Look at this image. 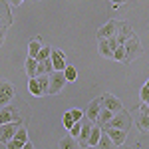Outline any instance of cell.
<instances>
[{
	"label": "cell",
	"mask_w": 149,
	"mask_h": 149,
	"mask_svg": "<svg viewBox=\"0 0 149 149\" xmlns=\"http://www.w3.org/2000/svg\"><path fill=\"white\" fill-rule=\"evenodd\" d=\"M105 125H111V127H115V129L129 131V127H131V115H129V111L121 109V111H117V113L109 119V123H105Z\"/></svg>",
	"instance_id": "1"
},
{
	"label": "cell",
	"mask_w": 149,
	"mask_h": 149,
	"mask_svg": "<svg viewBox=\"0 0 149 149\" xmlns=\"http://www.w3.org/2000/svg\"><path fill=\"white\" fill-rule=\"evenodd\" d=\"M123 46H125V56L121 60V64H129V62H133V60L141 54V46H139V40L135 36H131Z\"/></svg>",
	"instance_id": "2"
},
{
	"label": "cell",
	"mask_w": 149,
	"mask_h": 149,
	"mask_svg": "<svg viewBox=\"0 0 149 149\" xmlns=\"http://www.w3.org/2000/svg\"><path fill=\"white\" fill-rule=\"evenodd\" d=\"M66 86V78H64V72H52L50 74V84H48V93L54 95L60 93Z\"/></svg>",
	"instance_id": "3"
},
{
	"label": "cell",
	"mask_w": 149,
	"mask_h": 149,
	"mask_svg": "<svg viewBox=\"0 0 149 149\" xmlns=\"http://www.w3.org/2000/svg\"><path fill=\"white\" fill-rule=\"evenodd\" d=\"M20 125H24L22 119H20V121H12V123H2V125H0V143H8V141L16 135V131H18Z\"/></svg>",
	"instance_id": "4"
},
{
	"label": "cell",
	"mask_w": 149,
	"mask_h": 149,
	"mask_svg": "<svg viewBox=\"0 0 149 149\" xmlns=\"http://www.w3.org/2000/svg\"><path fill=\"white\" fill-rule=\"evenodd\" d=\"M102 131L109 135V139L113 141V145H117V147H121V145L125 143L127 133H129V131H123V129H115V127H111V125H103Z\"/></svg>",
	"instance_id": "5"
},
{
	"label": "cell",
	"mask_w": 149,
	"mask_h": 149,
	"mask_svg": "<svg viewBox=\"0 0 149 149\" xmlns=\"http://www.w3.org/2000/svg\"><path fill=\"white\" fill-rule=\"evenodd\" d=\"M12 121H20V111L14 105H2L0 109V125L2 123H12Z\"/></svg>",
	"instance_id": "6"
},
{
	"label": "cell",
	"mask_w": 149,
	"mask_h": 149,
	"mask_svg": "<svg viewBox=\"0 0 149 149\" xmlns=\"http://www.w3.org/2000/svg\"><path fill=\"white\" fill-rule=\"evenodd\" d=\"M97 46H100V54L103 58H113V50L117 48V40H115V36L103 38V40H97Z\"/></svg>",
	"instance_id": "7"
},
{
	"label": "cell",
	"mask_w": 149,
	"mask_h": 149,
	"mask_svg": "<svg viewBox=\"0 0 149 149\" xmlns=\"http://www.w3.org/2000/svg\"><path fill=\"white\" fill-rule=\"evenodd\" d=\"M100 100H102V107L109 109V111H115V113H117V111H121V109H123V103L119 102L115 95H111V93H103Z\"/></svg>",
	"instance_id": "8"
},
{
	"label": "cell",
	"mask_w": 149,
	"mask_h": 149,
	"mask_svg": "<svg viewBox=\"0 0 149 149\" xmlns=\"http://www.w3.org/2000/svg\"><path fill=\"white\" fill-rule=\"evenodd\" d=\"M14 95H16L14 86L8 84V81H0V105H8Z\"/></svg>",
	"instance_id": "9"
},
{
	"label": "cell",
	"mask_w": 149,
	"mask_h": 149,
	"mask_svg": "<svg viewBox=\"0 0 149 149\" xmlns=\"http://www.w3.org/2000/svg\"><path fill=\"white\" fill-rule=\"evenodd\" d=\"M133 36V30H131V26L127 22H119V28H117V32H115V40H117V46H123L127 40Z\"/></svg>",
	"instance_id": "10"
},
{
	"label": "cell",
	"mask_w": 149,
	"mask_h": 149,
	"mask_svg": "<svg viewBox=\"0 0 149 149\" xmlns=\"http://www.w3.org/2000/svg\"><path fill=\"white\" fill-rule=\"evenodd\" d=\"M117 28H119V22H117V20H109L107 24H103L102 28L95 32V36H97V40H103V38H111V36H115Z\"/></svg>",
	"instance_id": "11"
},
{
	"label": "cell",
	"mask_w": 149,
	"mask_h": 149,
	"mask_svg": "<svg viewBox=\"0 0 149 149\" xmlns=\"http://www.w3.org/2000/svg\"><path fill=\"white\" fill-rule=\"evenodd\" d=\"M50 60H52L54 72H64V68L68 66V64H66V56H64V52H62V50H56V48H52V52H50Z\"/></svg>",
	"instance_id": "12"
},
{
	"label": "cell",
	"mask_w": 149,
	"mask_h": 149,
	"mask_svg": "<svg viewBox=\"0 0 149 149\" xmlns=\"http://www.w3.org/2000/svg\"><path fill=\"white\" fill-rule=\"evenodd\" d=\"M137 127L141 129V133H145V131H149V105H147V103H141V105H139Z\"/></svg>",
	"instance_id": "13"
},
{
	"label": "cell",
	"mask_w": 149,
	"mask_h": 149,
	"mask_svg": "<svg viewBox=\"0 0 149 149\" xmlns=\"http://www.w3.org/2000/svg\"><path fill=\"white\" fill-rule=\"evenodd\" d=\"M12 24V12L6 4V0H0V28H8Z\"/></svg>",
	"instance_id": "14"
},
{
	"label": "cell",
	"mask_w": 149,
	"mask_h": 149,
	"mask_svg": "<svg viewBox=\"0 0 149 149\" xmlns=\"http://www.w3.org/2000/svg\"><path fill=\"white\" fill-rule=\"evenodd\" d=\"M100 109H102V100H93V102H90V105L86 107V117L90 119V121H97V115H100Z\"/></svg>",
	"instance_id": "15"
},
{
	"label": "cell",
	"mask_w": 149,
	"mask_h": 149,
	"mask_svg": "<svg viewBox=\"0 0 149 149\" xmlns=\"http://www.w3.org/2000/svg\"><path fill=\"white\" fill-rule=\"evenodd\" d=\"M24 72H26L28 78H36V76H38V62H36V58L28 56L26 64H24Z\"/></svg>",
	"instance_id": "16"
},
{
	"label": "cell",
	"mask_w": 149,
	"mask_h": 149,
	"mask_svg": "<svg viewBox=\"0 0 149 149\" xmlns=\"http://www.w3.org/2000/svg\"><path fill=\"white\" fill-rule=\"evenodd\" d=\"M36 62H38V60H36ZM52 72H54V66H52V60H50V58L38 62V76H46V74L50 76Z\"/></svg>",
	"instance_id": "17"
},
{
	"label": "cell",
	"mask_w": 149,
	"mask_h": 149,
	"mask_svg": "<svg viewBox=\"0 0 149 149\" xmlns=\"http://www.w3.org/2000/svg\"><path fill=\"white\" fill-rule=\"evenodd\" d=\"M58 147L60 149H80V143H78V139H74L72 135H66V137L60 139Z\"/></svg>",
	"instance_id": "18"
},
{
	"label": "cell",
	"mask_w": 149,
	"mask_h": 149,
	"mask_svg": "<svg viewBox=\"0 0 149 149\" xmlns=\"http://www.w3.org/2000/svg\"><path fill=\"white\" fill-rule=\"evenodd\" d=\"M100 137H102V127L93 123L92 131H90V137H88V147H95L97 141H100Z\"/></svg>",
	"instance_id": "19"
},
{
	"label": "cell",
	"mask_w": 149,
	"mask_h": 149,
	"mask_svg": "<svg viewBox=\"0 0 149 149\" xmlns=\"http://www.w3.org/2000/svg\"><path fill=\"white\" fill-rule=\"evenodd\" d=\"M40 50H42V38H32V40L28 42V56L36 58Z\"/></svg>",
	"instance_id": "20"
},
{
	"label": "cell",
	"mask_w": 149,
	"mask_h": 149,
	"mask_svg": "<svg viewBox=\"0 0 149 149\" xmlns=\"http://www.w3.org/2000/svg\"><path fill=\"white\" fill-rule=\"evenodd\" d=\"M111 113H113V111H109V109H105V107H102V109H100V115H97V121H95V123H97L100 127H103L105 123H109V119L113 117Z\"/></svg>",
	"instance_id": "21"
},
{
	"label": "cell",
	"mask_w": 149,
	"mask_h": 149,
	"mask_svg": "<svg viewBox=\"0 0 149 149\" xmlns=\"http://www.w3.org/2000/svg\"><path fill=\"white\" fill-rule=\"evenodd\" d=\"M28 90H30V93H32V95H36V97H42V95H44V93H42V90H40L38 78H28Z\"/></svg>",
	"instance_id": "22"
},
{
	"label": "cell",
	"mask_w": 149,
	"mask_h": 149,
	"mask_svg": "<svg viewBox=\"0 0 149 149\" xmlns=\"http://www.w3.org/2000/svg\"><path fill=\"white\" fill-rule=\"evenodd\" d=\"M97 149H113V141L109 139V135H107V133H103V131H102L100 141H97Z\"/></svg>",
	"instance_id": "23"
},
{
	"label": "cell",
	"mask_w": 149,
	"mask_h": 149,
	"mask_svg": "<svg viewBox=\"0 0 149 149\" xmlns=\"http://www.w3.org/2000/svg\"><path fill=\"white\" fill-rule=\"evenodd\" d=\"M64 78H66V81H76L78 80V70L74 66H66L64 68Z\"/></svg>",
	"instance_id": "24"
},
{
	"label": "cell",
	"mask_w": 149,
	"mask_h": 149,
	"mask_svg": "<svg viewBox=\"0 0 149 149\" xmlns=\"http://www.w3.org/2000/svg\"><path fill=\"white\" fill-rule=\"evenodd\" d=\"M36 78H38V84H40V90H42V93H44V95H46L48 93V84H50V76H36Z\"/></svg>",
	"instance_id": "25"
},
{
	"label": "cell",
	"mask_w": 149,
	"mask_h": 149,
	"mask_svg": "<svg viewBox=\"0 0 149 149\" xmlns=\"http://www.w3.org/2000/svg\"><path fill=\"white\" fill-rule=\"evenodd\" d=\"M14 139H18V141H22V143H26V141H28V131H26V127H24V125L18 127V131H16Z\"/></svg>",
	"instance_id": "26"
},
{
	"label": "cell",
	"mask_w": 149,
	"mask_h": 149,
	"mask_svg": "<svg viewBox=\"0 0 149 149\" xmlns=\"http://www.w3.org/2000/svg\"><path fill=\"white\" fill-rule=\"evenodd\" d=\"M62 123H64V127H66V129H72V127H74V123H76V121H74V117H72V113H70V111H66V113H64Z\"/></svg>",
	"instance_id": "27"
},
{
	"label": "cell",
	"mask_w": 149,
	"mask_h": 149,
	"mask_svg": "<svg viewBox=\"0 0 149 149\" xmlns=\"http://www.w3.org/2000/svg\"><path fill=\"white\" fill-rule=\"evenodd\" d=\"M50 52H52V48H50V46H42V50L38 52L36 60L40 62V60H46V58H50Z\"/></svg>",
	"instance_id": "28"
},
{
	"label": "cell",
	"mask_w": 149,
	"mask_h": 149,
	"mask_svg": "<svg viewBox=\"0 0 149 149\" xmlns=\"http://www.w3.org/2000/svg\"><path fill=\"white\" fill-rule=\"evenodd\" d=\"M123 56H125V46H117L113 50V60L121 62V60H123Z\"/></svg>",
	"instance_id": "29"
},
{
	"label": "cell",
	"mask_w": 149,
	"mask_h": 149,
	"mask_svg": "<svg viewBox=\"0 0 149 149\" xmlns=\"http://www.w3.org/2000/svg\"><path fill=\"white\" fill-rule=\"evenodd\" d=\"M80 129H81V121H76V123H74V127H72V129H68V131H70V135H72L74 139H78V137H80Z\"/></svg>",
	"instance_id": "30"
},
{
	"label": "cell",
	"mask_w": 149,
	"mask_h": 149,
	"mask_svg": "<svg viewBox=\"0 0 149 149\" xmlns=\"http://www.w3.org/2000/svg\"><path fill=\"white\" fill-rule=\"evenodd\" d=\"M4 145H6V149H22V141H18V139H14L12 137L10 141H8V143H4Z\"/></svg>",
	"instance_id": "31"
},
{
	"label": "cell",
	"mask_w": 149,
	"mask_h": 149,
	"mask_svg": "<svg viewBox=\"0 0 149 149\" xmlns=\"http://www.w3.org/2000/svg\"><path fill=\"white\" fill-rule=\"evenodd\" d=\"M137 149H149V135H143L137 139Z\"/></svg>",
	"instance_id": "32"
},
{
	"label": "cell",
	"mask_w": 149,
	"mask_h": 149,
	"mask_svg": "<svg viewBox=\"0 0 149 149\" xmlns=\"http://www.w3.org/2000/svg\"><path fill=\"white\" fill-rule=\"evenodd\" d=\"M70 113H72V117H74V121H81V117H84V111L81 109H70Z\"/></svg>",
	"instance_id": "33"
},
{
	"label": "cell",
	"mask_w": 149,
	"mask_h": 149,
	"mask_svg": "<svg viewBox=\"0 0 149 149\" xmlns=\"http://www.w3.org/2000/svg\"><path fill=\"white\" fill-rule=\"evenodd\" d=\"M139 97H141V102H143V103L149 100V88H147V86H143V88H141V92H139Z\"/></svg>",
	"instance_id": "34"
},
{
	"label": "cell",
	"mask_w": 149,
	"mask_h": 149,
	"mask_svg": "<svg viewBox=\"0 0 149 149\" xmlns=\"http://www.w3.org/2000/svg\"><path fill=\"white\" fill-rule=\"evenodd\" d=\"M4 40H6V28H0V46L4 44Z\"/></svg>",
	"instance_id": "35"
},
{
	"label": "cell",
	"mask_w": 149,
	"mask_h": 149,
	"mask_svg": "<svg viewBox=\"0 0 149 149\" xmlns=\"http://www.w3.org/2000/svg\"><path fill=\"white\" fill-rule=\"evenodd\" d=\"M113 6H119V4H123V2H127V0H109Z\"/></svg>",
	"instance_id": "36"
},
{
	"label": "cell",
	"mask_w": 149,
	"mask_h": 149,
	"mask_svg": "<svg viewBox=\"0 0 149 149\" xmlns=\"http://www.w3.org/2000/svg\"><path fill=\"white\" fill-rule=\"evenodd\" d=\"M22 149H34V145H32L30 141H26V143H24V145H22Z\"/></svg>",
	"instance_id": "37"
},
{
	"label": "cell",
	"mask_w": 149,
	"mask_h": 149,
	"mask_svg": "<svg viewBox=\"0 0 149 149\" xmlns=\"http://www.w3.org/2000/svg\"><path fill=\"white\" fill-rule=\"evenodd\" d=\"M24 0H10V4H14V6H20Z\"/></svg>",
	"instance_id": "38"
},
{
	"label": "cell",
	"mask_w": 149,
	"mask_h": 149,
	"mask_svg": "<svg viewBox=\"0 0 149 149\" xmlns=\"http://www.w3.org/2000/svg\"><path fill=\"white\" fill-rule=\"evenodd\" d=\"M81 149H97V145H95V147H81Z\"/></svg>",
	"instance_id": "39"
},
{
	"label": "cell",
	"mask_w": 149,
	"mask_h": 149,
	"mask_svg": "<svg viewBox=\"0 0 149 149\" xmlns=\"http://www.w3.org/2000/svg\"><path fill=\"white\" fill-rule=\"evenodd\" d=\"M145 86H147V88H149V80H147V81H145Z\"/></svg>",
	"instance_id": "40"
},
{
	"label": "cell",
	"mask_w": 149,
	"mask_h": 149,
	"mask_svg": "<svg viewBox=\"0 0 149 149\" xmlns=\"http://www.w3.org/2000/svg\"><path fill=\"white\" fill-rule=\"evenodd\" d=\"M145 103H147V105H149V100H147V102H145Z\"/></svg>",
	"instance_id": "41"
},
{
	"label": "cell",
	"mask_w": 149,
	"mask_h": 149,
	"mask_svg": "<svg viewBox=\"0 0 149 149\" xmlns=\"http://www.w3.org/2000/svg\"><path fill=\"white\" fill-rule=\"evenodd\" d=\"M113 149H115V147H113Z\"/></svg>",
	"instance_id": "42"
}]
</instances>
